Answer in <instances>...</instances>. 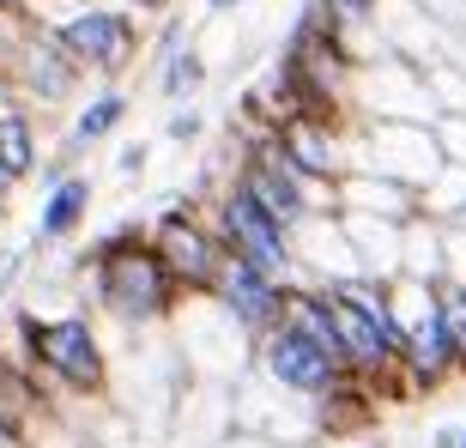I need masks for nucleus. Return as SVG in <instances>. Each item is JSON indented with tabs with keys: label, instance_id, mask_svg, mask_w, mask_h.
<instances>
[{
	"label": "nucleus",
	"instance_id": "nucleus-22",
	"mask_svg": "<svg viewBox=\"0 0 466 448\" xmlns=\"http://www.w3.org/2000/svg\"><path fill=\"white\" fill-rule=\"evenodd\" d=\"M431 134L442 146V164H466V109H436Z\"/></svg>",
	"mask_w": 466,
	"mask_h": 448
},
{
	"label": "nucleus",
	"instance_id": "nucleus-23",
	"mask_svg": "<svg viewBox=\"0 0 466 448\" xmlns=\"http://www.w3.org/2000/svg\"><path fill=\"white\" fill-rule=\"evenodd\" d=\"M200 127H207V116H200L194 104H182V109L170 116V127H164V134H170L176 146H194V139H200Z\"/></svg>",
	"mask_w": 466,
	"mask_h": 448
},
{
	"label": "nucleus",
	"instance_id": "nucleus-15",
	"mask_svg": "<svg viewBox=\"0 0 466 448\" xmlns=\"http://www.w3.org/2000/svg\"><path fill=\"white\" fill-rule=\"evenodd\" d=\"M91 200H97V182L91 176H61L43 194V212H36V242H67L79 224L91 219Z\"/></svg>",
	"mask_w": 466,
	"mask_h": 448
},
{
	"label": "nucleus",
	"instance_id": "nucleus-7",
	"mask_svg": "<svg viewBox=\"0 0 466 448\" xmlns=\"http://www.w3.org/2000/svg\"><path fill=\"white\" fill-rule=\"evenodd\" d=\"M242 146V158H237V182L248 194H255L260 207L273 212L279 224H285V230H291V224H303L309 219V212H339V200H333V188H321V182H309V176L297 170L291 158L279 152L273 146V134L267 139H237Z\"/></svg>",
	"mask_w": 466,
	"mask_h": 448
},
{
	"label": "nucleus",
	"instance_id": "nucleus-19",
	"mask_svg": "<svg viewBox=\"0 0 466 448\" xmlns=\"http://www.w3.org/2000/svg\"><path fill=\"white\" fill-rule=\"evenodd\" d=\"M418 212L436 224H454L466 212V164H442V170L418 188Z\"/></svg>",
	"mask_w": 466,
	"mask_h": 448
},
{
	"label": "nucleus",
	"instance_id": "nucleus-5",
	"mask_svg": "<svg viewBox=\"0 0 466 448\" xmlns=\"http://www.w3.org/2000/svg\"><path fill=\"white\" fill-rule=\"evenodd\" d=\"M212 207V224H218V237H225V249L237 260H248V267H260L267 279H279V285H297V260H291V230L273 219V212L260 207L255 194L242 188L237 176H230L225 188L207 200Z\"/></svg>",
	"mask_w": 466,
	"mask_h": 448
},
{
	"label": "nucleus",
	"instance_id": "nucleus-20",
	"mask_svg": "<svg viewBox=\"0 0 466 448\" xmlns=\"http://www.w3.org/2000/svg\"><path fill=\"white\" fill-rule=\"evenodd\" d=\"M0 164H6L18 182L36 170V127H31V116L13 109V104L0 109Z\"/></svg>",
	"mask_w": 466,
	"mask_h": 448
},
{
	"label": "nucleus",
	"instance_id": "nucleus-2",
	"mask_svg": "<svg viewBox=\"0 0 466 448\" xmlns=\"http://www.w3.org/2000/svg\"><path fill=\"white\" fill-rule=\"evenodd\" d=\"M25 351H31V370L49 376L55 388L86 400L109 394V351L91 315H25Z\"/></svg>",
	"mask_w": 466,
	"mask_h": 448
},
{
	"label": "nucleus",
	"instance_id": "nucleus-14",
	"mask_svg": "<svg viewBox=\"0 0 466 448\" xmlns=\"http://www.w3.org/2000/svg\"><path fill=\"white\" fill-rule=\"evenodd\" d=\"M333 200H339V212H376V219H400V224L418 212V188L376 170H346L333 182Z\"/></svg>",
	"mask_w": 466,
	"mask_h": 448
},
{
	"label": "nucleus",
	"instance_id": "nucleus-21",
	"mask_svg": "<svg viewBox=\"0 0 466 448\" xmlns=\"http://www.w3.org/2000/svg\"><path fill=\"white\" fill-rule=\"evenodd\" d=\"M436 315H442V328H449L454 363H461V376H466V285L442 279V285H436Z\"/></svg>",
	"mask_w": 466,
	"mask_h": 448
},
{
	"label": "nucleus",
	"instance_id": "nucleus-32",
	"mask_svg": "<svg viewBox=\"0 0 466 448\" xmlns=\"http://www.w3.org/2000/svg\"><path fill=\"white\" fill-rule=\"evenodd\" d=\"M454 224H461V230H466V212H461V219H454Z\"/></svg>",
	"mask_w": 466,
	"mask_h": 448
},
{
	"label": "nucleus",
	"instance_id": "nucleus-13",
	"mask_svg": "<svg viewBox=\"0 0 466 448\" xmlns=\"http://www.w3.org/2000/svg\"><path fill=\"white\" fill-rule=\"evenodd\" d=\"M351 249H358L363 279H400V255H406V224L400 219H376V212H339Z\"/></svg>",
	"mask_w": 466,
	"mask_h": 448
},
{
	"label": "nucleus",
	"instance_id": "nucleus-31",
	"mask_svg": "<svg viewBox=\"0 0 466 448\" xmlns=\"http://www.w3.org/2000/svg\"><path fill=\"white\" fill-rule=\"evenodd\" d=\"M207 6H212V13H237L242 0H207Z\"/></svg>",
	"mask_w": 466,
	"mask_h": 448
},
{
	"label": "nucleus",
	"instance_id": "nucleus-1",
	"mask_svg": "<svg viewBox=\"0 0 466 448\" xmlns=\"http://www.w3.org/2000/svg\"><path fill=\"white\" fill-rule=\"evenodd\" d=\"M86 273H91L97 315L116 321V328H164L182 310V291L164 273V260L146 242V230H109V237H97L86 255Z\"/></svg>",
	"mask_w": 466,
	"mask_h": 448
},
{
	"label": "nucleus",
	"instance_id": "nucleus-33",
	"mask_svg": "<svg viewBox=\"0 0 466 448\" xmlns=\"http://www.w3.org/2000/svg\"><path fill=\"white\" fill-rule=\"evenodd\" d=\"M461 448H466V424H461Z\"/></svg>",
	"mask_w": 466,
	"mask_h": 448
},
{
	"label": "nucleus",
	"instance_id": "nucleus-11",
	"mask_svg": "<svg viewBox=\"0 0 466 448\" xmlns=\"http://www.w3.org/2000/svg\"><path fill=\"white\" fill-rule=\"evenodd\" d=\"M212 303H218L248 340H260V333H273L279 321H285V285L267 279L260 267H248V260H237V255H230L225 279L212 285Z\"/></svg>",
	"mask_w": 466,
	"mask_h": 448
},
{
	"label": "nucleus",
	"instance_id": "nucleus-34",
	"mask_svg": "<svg viewBox=\"0 0 466 448\" xmlns=\"http://www.w3.org/2000/svg\"><path fill=\"white\" fill-rule=\"evenodd\" d=\"M363 448H381V443H363Z\"/></svg>",
	"mask_w": 466,
	"mask_h": 448
},
{
	"label": "nucleus",
	"instance_id": "nucleus-18",
	"mask_svg": "<svg viewBox=\"0 0 466 448\" xmlns=\"http://www.w3.org/2000/svg\"><path fill=\"white\" fill-rule=\"evenodd\" d=\"M127 109H134V104H127V91L104 86L86 109H79V116H73V146H97V139H109L121 121H127Z\"/></svg>",
	"mask_w": 466,
	"mask_h": 448
},
{
	"label": "nucleus",
	"instance_id": "nucleus-24",
	"mask_svg": "<svg viewBox=\"0 0 466 448\" xmlns=\"http://www.w3.org/2000/svg\"><path fill=\"white\" fill-rule=\"evenodd\" d=\"M442 249H449V279L466 285V230L461 224H442Z\"/></svg>",
	"mask_w": 466,
	"mask_h": 448
},
{
	"label": "nucleus",
	"instance_id": "nucleus-25",
	"mask_svg": "<svg viewBox=\"0 0 466 448\" xmlns=\"http://www.w3.org/2000/svg\"><path fill=\"white\" fill-rule=\"evenodd\" d=\"M18 267H25V255H18V249H0V303H6V291H13Z\"/></svg>",
	"mask_w": 466,
	"mask_h": 448
},
{
	"label": "nucleus",
	"instance_id": "nucleus-4",
	"mask_svg": "<svg viewBox=\"0 0 466 448\" xmlns=\"http://www.w3.org/2000/svg\"><path fill=\"white\" fill-rule=\"evenodd\" d=\"M346 170H376V176L406 182V188H424L442 170V146H436L431 121L370 116L346 127Z\"/></svg>",
	"mask_w": 466,
	"mask_h": 448
},
{
	"label": "nucleus",
	"instance_id": "nucleus-17",
	"mask_svg": "<svg viewBox=\"0 0 466 448\" xmlns=\"http://www.w3.org/2000/svg\"><path fill=\"white\" fill-rule=\"evenodd\" d=\"M200 86H207V55L194 49V36H182L170 55H157V91L170 104H188Z\"/></svg>",
	"mask_w": 466,
	"mask_h": 448
},
{
	"label": "nucleus",
	"instance_id": "nucleus-28",
	"mask_svg": "<svg viewBox=\"0 0 466 448\" xmlns=\"http://www.w3.org/2000/svg\"><path fill=\"white\" fill-rule=\"evenodd\" d=\"M121 6H134L139 18H152V13H170V0H121Z\"/></svg>",
	"mask_w": 466,
	"mask_h": 448
},
{
	"label": "nucleus",
	"instance_id": "nucleus-12",
	"mask_svg": "<svg viewBox=\"0 0 466 448\" xmlns=\"http://www.w3.org/2000/svg\"><path fill=\"white\" fill-rule=\"evenodd\" d=\"M400 370L412 382V394H436V388H449V382L461 376L442 315H424V321H412V328L400 333Z\"/></svg>",
	"mask_w": 466,
	"mask_h": 448
},
{
	"label": "nucleus",
	"instance_id": "nucleus-29",
	"mask_svg": "<svg viewBox=\"0 0 466 448\" xmlns=\"http://www.w3.org/2000/svg\"><path fill=\"white\" fill-rule=\"evenodd\" d=\"M431 448H461V424H442V431L431 436Z\"/></svg>",
	"mask_w": 466,
	"mask_h": 448
},
{
	"label": "nucleus",
	"instance_id": "nucleus-10",
	"mask_svg": "<svg viewBox=\"0 0 466 448\" xmlns=\"http://www.w3.org/2000/svg\"><path fill=\"white\" fill-rule=\"evenodd\" d=\"M291 260L303 285H339V279H363L358 249H351L339 212H309L303 224H291Z\"/></svg>",
	"mask_w": 466,
	"mask_h": 448
},
{
	"label": "nucleus",
	"instance_id": "nucleus-6",
	"mask_svg": "<svg viewBox=\"0 0 466 448\" xmlns=\"http://www.w3.org/2000/svg\"><path fill=\"white\" fill-rule=\"evenodd\" d=\"M55 36L67 43V55L79 67L109 79V86H116L121 73L139 61V49H146V31H139L134 6H109V0H86V6L61 13L55 18Z\"/></svg>",
	"mask_w": 466,
	"mask_h": 448
},
{
	"label": "nucleus",
	"instance_id": "nucleus-3",
	"mask_svg": "<svg viewBox=\"0 0 466 448\" xmlns=\"http://www.w3.org/2000/svg\"><path fill=\"white\" fill-rule=\"evenodd\" d=\"M146 242L157 249L164 273L176 279L182 297H212V285L225 279L230 267V249L212 224V207H164L146 230Z\"/></svg>",
	"mask_w": 466,
	"mask_h": 448
},
{
	"label": "nucleus",
	"instance_id": "nucleus-8",
	"mask_svg": "<svg viewBox=\"0 0 466 448\" xmlns=\"http://www.w3.org/2000/svg\"><path fill=\"white\" fill-rule=\"evenodd\" d=\"M255 370L267 376V388H279V394L321 400L333 382L346 376V358L328 351L309 328H297L291 315H285L273 333H260V340H255Z\"/></svg>",
	"mask_w": 466,
	"mask_h": 448
},
{
	"label": "nucleus",
	"instance_id": "nucleus-30",
	"mask_svg": "<svg viewBox=\"0 0 466 448\" xmlns=\"http://www.w3.org/2000/svg\"><path fill=\"white\" fill-rule=\"evenodd\" d=\"M13 188H18V176L0 164V212H6V200H13Z\"/></svg>",
	"mask_w": 466,
	"mask_h": 448
},
{
	"label": "nucleus",
	"instance_id": "nucleus-27",
	"mask_svg": "<svg viewBox=\"0 0 466 448\" xmlns=\"http://www.w3.org/2000/svg\"><path fill=\"white\" fill-rule=\"evenodd\" d=\"M121 176H134V170H146V146H127V152H121V164H116Z\"/></svg>",
	"mask_w": 466,
	"mask_h": 448
},
{
	"label": "nucleus",
	"instance_id": "nucleus-26",
	"mask_svg": "<svg viewBox=\"0 0 466 448\" xmlns=\"http://www.w3.org/2000/svg\"><path fill=\"white\" fill-rule=\"evenodd\" d=\"M0 448H36V443H31L25 431H18L13 418H0Z\"/></svg>",
	"mask_w": 466,
	"mask_h": 448
},
{
	"label": "nucleus",
	"instance_id": "nucleus-16",
	"mask_svg": "<svg viewBox=\"0 0 466 448\" xmlns=\"http://www.w3.org/2000/svg\"><path fill=\"white\" fill-rule=\"evenodd\" d=\"M400 273L424 279V285H442L449 279V249H442V224L412 212L406 219V255H400Z\"/></svg>",
	"mask_w": 466,
	"mask_h": 448
},
{
	"label": "nucleus",
	"instance_id": "nucleus-9",
	"mask_svg": "<svg viewBox=\"0 0 466 448\" xmlns=\"http://www.w3.org/2000/svg\"><path fill=\"white\" fill-rule=\"evenodd\" d=\"M346 127L351 121H328V116H303V109H291V116L273 127V146L291 158L309 182L333 188V182L346 176Z\"/></svg>",
	"mask_w": 466,
	"mask_h": 448
}]
</instances>
